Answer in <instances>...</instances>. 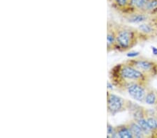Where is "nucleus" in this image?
<instances>
[{"mask_svg":"<svg viewBox=\"0 0 157 138\" xmlns=\"http://www.w3.org/2000/svg\"><path fill=\"white\" fill-rule=\"evenodd\" d=\"M110 78L116 87L124 90L132 82L147 83L149 77L136 68L124 62L117 64L110 70Z\"/></svg>","mask_w":157,"mask_h":138,"instance_id":"1","label":"nucleus"},{"mask_svg":"<svg viewBox=\"0 0 157 138\" xmlns=\"http://www.w3.org/2000/svg\"><path fill=\"white\" fill-rule=\"evenodd\" d=\"M116 30V43L115 50L126 52L137 45L140 35L137 29L124 25L115 24Z\"/></svg>","mask_w":157,"mask_h":138,"instance_id":"2","label":"nucleus"},{"mask_svg":"<svg viewBox=\"0 0 157 138\" xmlns=\"http://www.w3.org/2000/svg\"><path fill=\"white\" fill-rule=\"evenodd\" d=\"M124 62L136 68L149 78L157 74V62L153 60L136 57L129 59Z\"/></svg>","mask_w":157,"mask_h":138,"instance_id":"3","label":"nucleus"},{"mask_svg":"<svg viewBox=\"0 0 157 138\" xmlns=\"http://www.w3.org/2000/svg\"><path fill=\"white\" fill-rule=\"evenodd\" d=\"M128 100L124 99L110 91H107V111L111 116L128 110Z\"/></svg>","mask_w":157,"mask_h":138,"instance_id":"4","label":"nucleus"},{"mask_svg":"<svg viewBox=\"0 0 157 138\" xmlns=\"http://www.w3.org/2000/svg\"><path fill=\"white\" fill-rule=\"evenodd\" d=\"M125 91L136 101L139 103L145 102V98L147 92V83L145 82H132L125 87Z\"/></svg>","mask_w":157,"mask_h":138,"instance_id":"5","label":"nucleus"},{"mask_svg":"<svg viewBox=\"0 0 157 138\" xmlns=\"http://www.w3.org/2000/svg\"><path fill=\"white\" fill-rule=\"evenodd\" d=\"M136 29L140 35V39L143 38L148 39L157 36V25L151 22L150 20L139 24Z\"/></svg>","mask_w":157,"mask_h":138,"instance_id":"6","label":"nucleus"},{"mask_svg":"<svg viewBox=\"0 0 157 138\" xmlns=\"http://www.w3.org/2000/svg\"><path fill=\"white\" fill-rule=\"evenodd\" d=\"M151 17L143 11H133L125 13L124 18L128 23L139 24L149 21Z\"/></svg>","mask_w":157,"mask_h":138,"instance_id":"7","label":"nucleus"},{"mask_svg":"<svg viewBox=\"0 0 157 138\" xmlns=\"http://www.w3.org/2000/svg\"><path fill=\"white\" fill-rule=\"evenodd\" d=\"M116 43V30L114 23L108 22L107 26V51L110 52L115 50Z\"/></svg>","mask_w":157,"mask_h":138,"instance_id":"8","label":"nucleus"},{"mask_svg":"<svg viewBox=\"0 0 157 138\" xmlns=\"http://www.w3.org/2000/svg\"><path fill=\"white\" fill-rule=\"evenodd\" d=\"M126 124H127V125H128V127L130 128V130L133 135V137H136V138L146 137L143 130H142L141 127L139 125L137 121H135V120L134 119L131 120V121H128V122H126Z\"/></svg>","mask_w":157,"mask_h":138,"instance_id":"9","label":"nucleus"},{"mask_svg":"<svg viewBox=\"0 0 157 138\" xmlns=\"http://www.w3.org/2000/svg\"><path fill=\"white\" fill-rule=\"evenodd\" d=\"M115 131L117 132V137L120 138H133V135L131 132L130 128L127 124H121L115 126Z\"/></svg>","mask_w":157,"mask_h":138,"instance_id":"10","label":"nucleus"},{"mask_svg":"<svg viewBox=\"0 0 157 138\" xmlns=\"http://www.w3.org/2000/svg\"><path fill=\"white\" fill-rule=\"evenodd\" d=\"M114 8L118 11L126 13L128 12L130 0H109Z\"/></svg>","mask_w":157,"mask_h":138,"instance_id":"11","label":"nucleus"},{"mask_svg":"<svg viewBox=\"0 0 157 138\" xmlns=\"http://www.w3.org/2000/svg\"><path fill=\"white\" fill-rule=\"evenodd\" d=\"M143 11L150 16L157 15V0H147Z\"/></svg>","mask_w":157,"mask_h":138,"instance_id":"12","label":"nucleus"},{"mask_svg":"<svg viewBox=\"0 0 157 138\" xmlns=\"http://www.w3.org/2000/svg\"><path fill=\"white\" fill-rule=\"evenodd\" d=\"M135 121H137L139 125L141 127V129L143 130L146 137H153L152 131H151L150 127H149V125L147 123V121L146 117L140 118V119L135 120Z\"/></svg>","mask_w":157,"mask_h":138,"instance_id":"13","label":"nucleus"},{"mask_svg":"<svg viewBox=\"0 0 157 138\" xmlns=\"http://www.w3.org/2000/svg\"><path fill=\"white\" fill-rule=\"evenodd\" d=\"M146 2L147 0H130V5H129V10L128 13L133 11H143Z\"/></svg>","mask_w":157,"mask_h":138,"instance_id":"14","label":"nucleus"},{"mask_svg":"<svg viewBox=\"0 0 157 138\" xmlns=\"http://www.w3.org/2000/svg\"><path fill=\"white\" fill-rule=\"evenodd\" d=\"M144 103L149 105H154L157 104V93L154 90L148 88Z\"/></svg>","mask_w":157,"mask_h":138,"instance_id":"15","label":"nucleus"},{"mask_svg":"<svg viewBox=\"0 0 157 138\" xmlns=\"http://www.w3.org/2000/svg\"><path fill=\"white\" fill-rule=\"evenodd\" d=\"M146 119L152 131L153 137H157V119L154 115H146Z\"/></svg>","mask_w":157,"mask_h":138,"instance_id":"16","label":"nucleus"},{"mask_svg":"<svg viewBox=\"0 0 157 138\" xmlns=\"http://www.w3.org/2000/svg\"><path fill=\"white\" fill-rule=\"evenodd\" d=\"M140 54V52L138 51H130L127 54H126V56H127V57H128L129 59H133L138 57Z\"/></svg>","mask_w":157,"mask_h":138,"instance_id":"17","label":"nucleus"},{"mask_svg":"<svg viewBox=\"0 0 157 138\" xmlns=\"http://www.w3.org/2000/svg\"><path fill=\"white\" fill-rule=\"evenodd\" d=\"M115 84H114L111 81H108L107 82V89L108 91H110V90H111V91L114 90L115 89Z\"/></svg>","mask_w":157,"mask_h":138,"instance_id":"18","label":"nucleus"},{"mask_svg":"<svg viewBox=\"0 0 157 138\" xmlns=\"http://www.w3.org/2000/svg\"><path fill=\"white\" fill-rule=\"evenodd\" d=\"M150 21L151 22H153L156 25H157V15H156V16H151Z\"/></svg>","mask_w":157,"mask_h":138,"instance_id":"19","label":"nucleus"},{"mask_svg":"<svg viewBox=\"0 0 157 138\" xmlns=\"http://www.w3.org/2000/svg\"><path fill=\"white\" fill-rule=\"evenodd\" d=\"M151 51H152V53L157 56V47L152 46L151 47Z\"/></svg>","mask_w":157,"mask_h":138,"instance_id":"20","label":"nucleus"},{"mask_svg":"<svg viewBox=\"0 0 157 138\" xmlns=\"http://www.w3.org/2000/svg\"><path fill=\"white\" fill-rule=\"evenodd\" d=\"M156 119H157V113L156 114Z\"/></svg>","mask_w":157,"mask_h":138,"instance_id":"21","label":"nucleus"}]
</instances>
